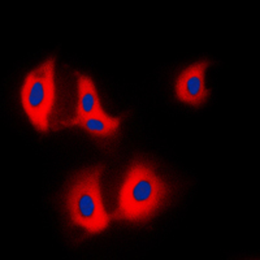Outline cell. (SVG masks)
<instances>
[{
	"instance_id": "6da1fadb",
	"label": "cell",
	"mask_w": 260,
	"mask_h": 260,
	"mask_svg": "<svg viewBox=\"0 0 260 260\" xmlns=\"http://www.w3.org/2000/svg\"><path fill=\"white\" fill-rule=\"evenodd\" d=\"M167 186L154 169L142 162H134L126 172L120 191L117 208L111 215L113 220L130 222L147 221L161 207Z\"/></svg>"
},
{
	"instance_id": "7a4b0ae2",
	"label": "cell",
	"mask_w": 260,
	"mask_h": 260,
	"mask_svg": "<svg viewBox=\"0 0 260 260\" xmlns=\"http://www.w3.org/2000/svg\"><path fill=\"white\" fill-rule=\"evenodd\" d=\"M103 166L86 169L76 178L67 198V208L74 225L82 226L89 234H98L110 225L111 216L102 201L101 177Z\"/></svg>"
},
{
	"instance_id": "3957f363",
	"label": "cell",
	"mask_w": 260,
	"mask_h": 260,
	"mask_svg": "<svg viewBox=\"0 0 260 260\" xmlns=\"http://www.w3.org/2000/svg\"><path fill=\"white\" fill-rule=\"evenodd\" d=\"M21 102L34 127L47 133L55 104V57L46 60L25 77Z\"/></svg>"
},
{
	"instance_id": "277c9868",
	"label": "cell",
	"mask_w": 260,
	"mask_h": 260,
	"mask_svg": "<svg viewBox=\"0 0 260 260\" xmlns=\"http://www.w3.org/2000/svg\"><path fill=\"white\" fill-rule=\"evenodd\" d=\"M210 67V61L203 60L187 67L181 72L176 82V95L178 101L190 106L198 107L206 102L210 91L206 89L204 74Z\"/></svg>"
},
{
	"instance_id": "5b68a950",
	"label": "cell",
	"mask_w": 260,
	"mask_h": 260,
	"mask_svg": "<svg viewBox=\"0 0 260 260\" xmlns=\"http://www.w3.org/2000/svg\"><path fill=\"white\" fill-rule=\"evenodd\" d=\"M78 103L76 116H106L96 87L90 77L77 73Z\"/></svg>"
},
{
	"instance_id": "8992f818",
	"label": "cell",
	"mask_w": 260,
	"mask_h": 260,
	"mask_svg": "<svg viewBox=\"0 0 260 260\" xmlns=\"http://www.w3.org/2000/svg\"><path fill=\"white\" fill-rule=\"evenodd\" d=\"M121 124V118L106 116H76L71 121L65 122L67 126H80L90 134L101 138L111 137L117 132Z\"/></svg>"
}]
</instances>
